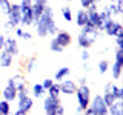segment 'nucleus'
Instances as JSON below:
<instances>
[{
	"label": "nucleus",
	"instance_id": "nucleus-1",
	"mask_svg": "<svg viewBox=\"0 0 123 115\" xmlns=\"http://www.w3.org/2000/svg\"><path fill=\"white\" fill-rule=\"evenodd\" d=\"M32 26H36V34H37V37H40V38L49 37V35L52 37L54 34L59 31V26H57L55 18H54V9L49 3L45 6L42 15L34 22Z\"/></svg>",
	"mask_w": 123,
	"mask_h": 115
},
{
	"label": "nucleus",
	"instance_id": "nucleus-2",
	"mask_svg": "<svg viewBox=\"0 0 123 115\" xmlns=\"http://www.w3.org/2000/svg\"><path fill=\"white\" fill-rule=\"evenodd\" d=\"M75 100H77V109L74 110V114H83V110L89 106L91 101V87L88 84H82V86H77L75 89Z\"/></svg>",
	"mask_w": 123,
	"mask_h": 115
},
{
	"label": "nucleus",
	"instance_id": "nucleus-3",
	"mask_svg": "<svg viewBox=\"0 0 123 115\" xmlns=\"http://www.w3.org/2000/svg\"><path fill=\"white\" fill-rule=\"evenodd\" d=\"M17 110H15V115H26L29 114L31 110L34 109V98L31 95H23V97L17 98Z\"/></svg>",
	"mask_w": 123,
	"mask_h": 115
},
{
	"label": "nucleus",
	"instance_id": "nucleus-4",
	"mask_svg": "<svg viewBox=\"0 0 123 115\" xmlns=\"http://www.w3.org/2000/svg\"><path fill=\"white\" fill-rule=\"evenodd\" d=\"M120 31H123V26L122 23L118 20H115V18H109V20L103 22V26H102V32H105L106 35L109 37H115L117 35V32H120Z\"/></svg>",
	"mask_w": 123,
	"mask_h": 115
},
{
	"label": "nucleus",
	"instance_id": "nucleus-5",
	"mask_svg": "<svg viewBox=\"0 0 123 115\" xmlns=\"http://www.w3.org/2000/svg\"><path fill=\"white\" fill-rule=\"evenodd\" d=\"M89 107L94 110V115H108V106L105 104L103 101V97L102 94H97L94 97H91V101H89Z\"/></svg>",
	"mask_w": 123,
	"mask_h": 115
},
{
	"label": "nucleus",
	"instance_id": "nucleus-6",
	"mask_svg": "<svg viewBox=\"0 0 123 115\" xmlns=\"http://www.w3.org/2000/svg\"><path fill=\"white\" fill-rule=\"evenodd\" d=\"M97 38H98V35H95V34L79 32V35H77V46H79L80 49H89L91 46L95 43Z\"/></svg>",
	"mask_w": 123,
	"mask_h": 115
},
{
	"label": "nucleus",
	"instance_id": "nucleus-7",
	"mask_svg": "<svg viewBox=\"0 0 123 115\" xmlns=\"http://www.w3.org/2000/svg\"><path fill=\"white\" fill-rule=\"evenodd\" d=\"M6 17H8V22H11L15 26H20V18H22L20 5H18V3H11L9 9H8V12H6Z\"/></svg>",
	"mask_w": 123,
	"mask_h": 115
},
{
	"label": "nucleus",
	"instance_id": "nucleus-8",
	"mask_svg": "<svg viewBox=\"0 0 123 115\" xmlns=\"http://www.w3.org/2000/svg\"><path fill=\"white\" fill-rule=\"evenodd\" d=\"M60 97H51V95H45L43 97V112L46 115H54L55 107L60 104Z\"/></svg>",
	"mask_w": 123,
	"mask_h": 115
},
{
	"label": "nucleus",
	"instance_id": "nucleus-9",
	"mask_svg": "<svg viewBox=\"0 0 123 115\" xmlns=\"http://www.w3.org/2000/svg\"><path fill=\"white\" fill-rule=\"evenodd\" d=\"M59 86H60V94H63V95H74V92L77 89V83L74 81V80H71V78H63V80H60L59 81Z\"/></svg>",
	"mask_w": 123,
	"mask_h": 115
},
{
	"label": "nucleus",
	"instance_id": "nucleus-10",
	"mask_svg": "<svg viewBox=\"0 0 123 115\" xmlns=\"http://www.w3.org/2000/svg\"><path fill=\"white\" fill-rule=\"evenodd\" d=\"M3 51L9 52L12 57H17V55H18V52H20V49H18V41H17V38L12 37V35L5 37V45H3Z\"/></svg>",
	"mask_w": 123,
	"mask_h": 115
},
{
	"label": "nucleus",
	"instance_id": "nucleus-11",
	"mask_svg": "<svg viewBox=\"0 0 123 115\" xmlns=\"http://www.w3.org/2000/svg\"><path fill=\"white\" fill-rule=\"evenodd\" d=\"M103 92H106V94H111L115 100H123V87L117 86L115 83H106L105 87H103Z\"/></svg>",
	"mask_w": 123,
	"mask_h": 115
},
{
	"label": "nucleus",
	"instance_id": "nucleus-12",
	"mask_svg": "<svg viewBox=\"0 0 123 115\" xmlns=\"http://www.w3.org/2000/svg\"><path fill=\"white\" fill-rule=\"evenodd\" d=\"M54 37H55V40L59 41L63 48H68V46L72 43V35L65 29H59L55 34H54Z\"/></svg>",
	"mask_w": 123,
	"mask_h": 115
},
{
	"label": "nucleus",
	"instance_id": "nucleus-13",
	"mask_svg": "<svg viewBox=\"0 0 123 115\" xmlns=\"http://www.w3.org/2000/svg\"><path fill=\"white\" fill-rule=\"evenodd\" d=\"M88 25L92 26V28H97L100 32H102V26H103V20L100 18V14H98V9L97 11H91L88 12Z\"/></svg>",
	"mask_w": 123,
	"mask_h": 115
},
{
	"label": "nucleus",
	"instance_id": "nucleus-14",
	"mask_svg": "<svg viewBox=\"0 0 123 115\" xmlns=\"http://www.w3.org/2000/svg\"><path fill=\"white\" fill-rule=\"evenodd\" d=\"M48 5V0H32V5H31V11H32V17H34V22L37 20L38 17L43 12L45 6Z\"/></svg>",
	"mask_w": 123,
	"mask_h": 115
},
{
	"label": "nucleus",
	"instance_id": "nucleus-15",
	"mask_svg": "<svg viewBox=\"0 0 123 115\" xmlns=\"http://www.w3.org/2000/svg\"><path fill=\"white\" fill-rule=\"evenodd\" d=\"M22 9V18H20V25L22 26H32L34 25V17H32V11L29 8H20Z\"/></svg>",
	"mask_w": 123,
	"mask_h": 115
},
{
	"label": "nucleus",
	"instance_id": "nucleus-16",
	"mask_svg": "<svg viewBox=\"0 0 123 115\" xmlns=\"http://www.w3.org/2000/svg\"><path fill=\"white\" fill-rule=\"evenodd\" d=\"M2 98H5L9 103H12L14 100L17 98V89H15L12 84H8L6 83V86L3 87V91H2Z\"/></svg>",
	"mask_w": 123,
	"mask_h": 115
},
{
	"label": "nucleus",
	"instance_id": "nucleus-17",
	"mask_svg": "<svg viewBox=\"0 0 123 115\" xmlns=\"http://www.w3.org/2000/svg\"><path fill=\"white\" fill-rule=\"evenodd\" d=\"M108 115H123V100H114L111 106H108Z\"/></svg>",
	"mask_w": 123,
	"mask_h": 115
},
{
	"label": "nucleus",
	"instance_id": "nucleus-18",
	"mask_svg": "<svg viewBox=\"0 0 123 115\" xmlns=\"http://www.w3.org/2000/svg\"><path fill=\"white\" fill-rule=\"evenodd\" d=\"M29 94H32L34 100H42L46 95V91L43 89L42 83H34L32 86H31V92H29Z\"/></svg>",
	"mask_w": 123,
	"mask_h": 115
},
{
	"label": "nucleus",
	"instance_id": "nucleus-19",
	"mask_svg": "<svg viewBox=\"0 0 123 115\" xmlns=\"http://www.w3.org/2000/svg\"><path fill=\"white\" fill-rule=\"evenodd\" d=\"M86 22H88V12H86V9L79 8V9L75 11V25L79 26V28H82L83 25H86Z\"/></svg>",
	"mask_w": 123,
	"mask_h": 115
},
{
	"label": "nucleus",
	"instance_id": "nucleus-20",
	"mask_svg": "<svg viewBox=\"0 0 123 115\" xmlns=\"http://www.w3.org/2000/svg\"><path fill=\"white\" fill-rule=\"evenodd\" d=\"M12 61H14V57L9 52L3 51V49L0 51V66L2 68H11L12 66Z\"/></svg>",
	"mask_w": 123,
	"mask_h": 115
},
{
	"label": "nucleus",
	"instance_id": "nucleus-21",
	"mask_svg": "<svg viewBox=\"0 0 123 115\" xmlns=\"http://www.w3.org/2000/svg\"><path fill=\"white\" fill-rule=\"evenodd\" d=\"M9 80L12 81L14 87L17 91H22V89H25V87H26V80H25V77H23L22 74H15V75L11 77Z\"/></svg>",
	"mask_w": 123,
	"mask_h": 115
},
{
	"label": "nucleus",
	"instance_id": "nucleus-22",
	"mask_svg": "<svg viewBox=\"0 0 123 115\" xmlns=\"http://www.w3.org/2000/svg\"><path fill=\"white\" fill-rule=\"evenodd\" d=\"M69 74H71V68L68 66H62L57 69V72L54 74V81H60V80L66 78V77H69Z\"/></svg>",
	"mask_w": 123,
	"mask_h": 115
},
{
	"label": "nucleus",
	"instance_id": "nucleus-23",
	"mask_svg": "<svg viewBox=\"0 0 123 115\" xmlns=\"http://www.w3.org/2000/svg\"><path fill=\"white\" fill-rule=\"evenodd\" d=\"M109 69H111V75H112V78H114V80H120L122 71H123V64L117 63V61H114L112 66H109Z\"/></svg>",
	"mask_w": 123,
	"mask_h": 115
},
{
	"label": "nucleus",
	"instance_id": "nucleus-24",
	"mask_svg": "<svg viewBox=\"0 0 123 115\" xmlns=\"http://www.w3.org/2000/svg\"><path fill=\"white\" fill-rule=\"evenodd\" d=\"M49 51L54 52V54H62V52L65 51V48H63V46H62L59 41L55 40V37H54V35H52L51 40H49Z\"/></svg>",
	"mask_w": 123,
	"mask_h": 115
},
{
	"label": "nucleus",
	"instance_id": "nucleus-25",
	"mask_svg": "<svg viewBox=\"0 0 123 115\" xmlns=\"http://www.w3.org/2000/svg\"><path fill=\"white\" fill-rule=\"evenodd\" d=\"M37 57H31V58L26 61V64H25V72L26 74H32L34 71H36V66H37Z\"/></svg>",
	"mask_w": 123,
	"mask_h": 115
},
{
	"label": "nucleus",
	"instance_id": "nucleus-26",
	"mask_svg": "<svg viewBox=\"0 0 123 115\" xmlns=\"http://www.w3.org/2000/svg\"><path fill=\"white\" fill-rule=\"evenodd\" d=\"M11 114V103L8 100H0V115H9Z\"/></svg>",
	"mask_w": 123,
	"mask_h": 115
},
{
	"label": "nucleus",
	"instance_id": "nucleus-27",
	"mask_svg": "<svg viewBox=\"0 0 123 115\" xmlns=\"http://www.w3.org/2000/svg\"><path fill=\"white\" fill-rule=\"evenodd\" d=\"M60 14H62V17H63L65 22H72V9L69 6H62Z\"/></svg>",
	"mask_w": 123,
	"mask_h": 115
},
{
	"label": "nucleus",
	"instance_id": "nucleus-28",
	"mask_svg": "<svg viewBox=\"0 0 123 115\" xmlns=\"http://www.w3.org/2000/svg\"><path fill=\"white\" fill-rule=\"evenodd\" d=\"M48 95H51V97H60V86H59V81H54L51 86L48 87Z\"/></svg>",
	"mask_w": 123,
	"mask_h": 115
},
{
	"label": "nucleus",
	"instance_id": "nucleus-29",
	"mask_svg": "<svg viewBox=\"0 0 123 115\" xmlns=\"http://www.w3.org/2000/svg\"><path fill=\"white\" fill-rule=\"evenodd\" d=\"M109 66H111V64H109V61H108V60H100L98 61V74H106V72L108 71H109Z\"/></svg>",
	"mask_w": 123,
	"mask_h": 115
},
{
	"label": "nucleus",
	"instance_id": "nucleus-30",
	"mask_svg": "<svg viewBox=\"0 0 123 115\" xmlns=\"http://www.w3.org/2000/svg\"><path fill=\"white\" fill-rule=\"evenodd\" d=\"M98 14H100V18H102L103 22H106V20H109V18H112V12L108 9V6H103V9H100Z\"/></svg>",
	"mask_w": 123,
	"mask_h": 115
},
{
	"label": "nucleus",
	"instance_id": "nucleus-31",
	"mask_svg": "<svg viewBox=\"0 0 123 115\" xmlns=\"http://www.w3.org/2000/svg\"><path fill=\"white\" fill-rule=\"evenodd\" d=\"M114 61L123 64V49L122 48H115V54H114Z\"/></svg>",
	"mask_w": 123,
	"mask_h": 115
},
{
	"label": "nucleus",
	"instance_id": "nucleus-32",
	"mask_svg": "<svg viewBox=\"0 0 123 115\" xmlns=\"http://www.w3.org/2000/svg\"><path fill=\"white\" fill-rule=\"evenodd\" d=\"M9 6H11V0H0V11H2L3 14L8 12Z\"/></svg>",
	"mask_w": 123,
	"mask_h": 115
},
{
	"label": "nucleus",
	"instance_id": "nucleus-33",
	"mask_svg": "<svg viewBox=\"0 0 123 115\" xmlns=\"http://www.w3.org/2000/svg\"><path fill=\"white\" fill-rule=\"evenodd\" d=\"M102 97H103V101H105V104H106V106H111V104L114 103V100H115L111 94H106V92H103Z\"/></svg>",
	"mask_w": 123,
	"mask_h": 115
},
{
	"label": "nucleus",
	"instance_id": "nucleus-34",
	"mask_svg": "<svg viewBox=\"0 0 123 115\" xmlns=\"http://www.w3.org/2000/svg\"><path fill=\"white\" fill-rule=\"evenodd\" d=\"M17 28L15 25H12L11 22H5V25H3V29H5V32H8V34H11V32H14V29Z\"/></svg>",
	"mask_w": 123,
	"mask_h": 115
},
{
	"label": "nucleus",
	"instance_id": "nucleus-35",
	"mask_svg": "<svg viewBox=\"0 0 123 115\" xmlns=\"http://www.w3.org/2000/svg\"><path fill=\"white\" fill-rule=\"evenodd\" d=\"M80 58H82V61H89V58H91L89 49H82V54H80Z\"/></svg>",
	"mask_w": 123,
	"mask_h": 115
},
{
	"label": "nucleus",
	"instance_id": "nucleus-36",
	"mask_svg": "<svg viewBox=\"0 0 123 115\" xmlns=\"http://www.w3.org/2000/svg\"><path fill=\"white\" fill-rule=\"evenodd\" d=\"M52 83H54V78H45L43 81H42V86H43V89H45V91H48V87L51 86Z\"/></svg>",
	"mask_w": 123,
	"mask_h": 115
},
{
	"label": "nucleus",
	"instance_id": "nucleus-37",
	"mask_svg": "<svg viewBox=\"0 0 123 115\" xmlns=\"http://www.w3.org/2000/svg\"><path fill=\"white\" fill-rule=\"evenodd\" d=\"M65 112H66V110H65L63 104H62V103H60V104H59V106L55 107V110H54V115H63Z\"/></svg>",
	"mask_w": 123,
	"mask_h": 115
},
{
	"label": "nucleus",
	"instance_id": "nucleus-38",
	"mask_svg": "<svg viewBox=\"0 0 123 115\" xmlns=\"http://www.w3.org/2000/svg\"><path fill=\"white\" fill-rule=\"evenodd\" d=\"M91 3H94V2H92V0H80V8L86 9V8L91 6Z\"/></svg>",
	"mask_w": 123,
	"mask_h": 115
},
{
	"label": "nucleus",
	"instance_id": "nucleus-39",
	"mask_svg": "<svg viewBox=\"0 0 123 115\" xmlns=\"http://www.w3.org/2000/svg\"><path fill=\"white\" fill-rule=\"evenodd\" d=\"M77 86H82V84H88V78L85 75H82V77H79V78H77Z\"/></svg>",
	"mask_w": 123,
	"mask_h": 115
},
{
	"label": "nucleus",
	"instance_id": "nucleus-40",
	"mask_svg": "<svg viewBox=\"0 0 123 115\" xmlns=\"http://www.w3.org/2000/svg\"><path fill=\"white\" fill-rule=\"evenodd\" d=\"M20 8H29L31 5H32V0H20Z\"/></svg>",
	"mask_w": 123,
	"mask_h": 115
},
{
	"label": "nucleus",
	"instance_id": "nucleus-41",
	"mask_svg": "<svg viewBox=\"0 0 123 115\" xmlns=\"http://www.w3.org/2000/svg\"><path fill=\"white\" fill-rule=\"evenodd\" d=\"M114 38H115V48L123 49V37H114Z\"/></svg>",
	"mask_w": 123,
	"mask_h": 115
},
{
	"label": "nucleus",
	"instance_id": "nucleus-42",
	"mask_svg": "<svg viewBox=\"0 0 123 115\" xmlns=\"http://www.w3.org/2000/svg\"><path fill=\"white\" fill-rule=\"evenodd\" d=\"M32 38V34L28 32V31H23V34H22V40H31Z\"/></svg>",
	"mask_w": 123,
	"mask_h": 115
},
{
	"label": "nucleus",
	"instance_id": "nucleus-43",
	"mask_svg": "<svg viewBox=\"0 0 123 115\" xmlns=\"http://www.w3.org/2000/svg\"><path fill=\"white\" fill-rule=\"evenodd\" d=\"M14 34H15V37L17 38H22V34H23V29L20 28V26H17V28L14 29Z\"/></svg>",
	"mask_w": 123,
	"mask_h": 115
},
{
	"label": "nucleus",
	"instance_id": "nucleus-44",
	"mask_svg": "<svg viewBox=\"0 0 123 115\" xmlns=\"http://www.w3.org/2000/svg\"><path fill=\"white\" fill-rule=\"evenodd\" d=\"M98 9V5L97 3H91L89 8H86V12H91V11H97Z\"/></svg>",
	"mask_w": 123,
	"mask_h": 115
},
{
	"label": "nucleus",
	"instance_id": "nucleus-45",
	"mask_svg": "<svg viewBox=\"0 0 123 115\" xmlns=\"http://www.w3.org/2000/svg\"><path fill=\"white\" fill-rule=\"evenodd\" d=\"M91 69H92V68H91V64L88 63V61H83V71L86 72V74H88V72H91Z\"/></svg>",
	"mask_w": 123,
	"mask_h": 115
},
{
	"label": "nucleus",
	"instance_id": "nucleus-46",
	"mask_svg": "<svg viewBox=\"0 0 123 115\" xmlns=\"http://www.w3.org/2000/svg\"><path fill=\"white\" fill-rule=\"evenodd\" d=\"M5 34H3V32H0V51H2V49H3V45H5Z\"/></svg>",
	"mask_w": 123,
	"mask_h": 115
},
{
	"label": "nucleus",
	"instance_id": "nucleus-47",
	"mask_svg": "<svg viewBox=\"0 0 123 115\" xmlns=\"http://www.w3.org/2000/svg\"><path fill=\"white\" fill-rule=\"evenodd\" d=\"M92 2H94V3H97V5H98V3H102L103 0H92Z\"/></svg>",
	"mask_w": 123,
	"mask_h": 115
},
{
	"label": "nucleus",
	"instance_id": "nucleus-48",
	"mask_svg": "<svg viewBox=\"0 0 123 115\" xmlns=\"http://www.w3.org/2000/svg\"><path fill=\"white\" fill-rule=\"evenodd\" d=\"M65 2H68V3H71V2H74V0H65Z\"/></svg>",
	"mask_w": 123,
	"mask_h": 115
}]
</instances>
